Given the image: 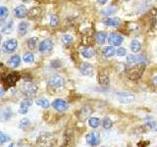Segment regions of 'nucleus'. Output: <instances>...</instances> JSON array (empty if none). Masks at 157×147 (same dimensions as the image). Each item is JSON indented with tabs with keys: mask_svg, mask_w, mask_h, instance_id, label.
Wrapping results in <instances>:
<instances>
[{
	"mask_svg": "<svg viewBox=\"0 0 157 147\" xmlns=\"http://www.w3.org/2000/svg\"><path fill=\"white\" fill-rule=\"evenodd\" d=\"M86 142L91 146H96L100 142V135L98 132H90L86 137Z\"/></svg>",
	"mask_w": 157,
	"mask_h": 147,
	"instance_id": "obj_10",
	"label": "nucleus"
},
{
	"mask_svg": "<svg viewBox=\"0 0 157 147\" xmlns=\"http://www.w3.org/2000/svg\"><path fill=\"white\" fill-rule=\"evenodd\" d=\"M94 49L91 48V47H86L85 49H82L81 51V54L82 55L83 58H86V59H90L92 58V56L94 55Z\"/></svg>",
	"mask_w": 157,
	"mask_h": 147,
	"instance_id": "obj_20",
	"label": "nucleus"
},
{
	"mask_svg": "<svg viewBox=\"0 0 157 147\" xmlns=\"http://www.w3.org/2000/svg\"><path fill=\"white\" fill-rule=\"evenodd\" d=\"M88 125H90L91 127H93V129H96V127L100 125V120L96 117L90 118V120H88Z\"/></svg>",
	"mask_w": 157,
	"mask_h": 147,
	"instance_id": "obj_27",
	"label": "nucleus"
},
{
	"mask_svg": "<svg viewBox=\"0 0 157 147\" xmlns=\"http://www.w3.org/2000/svg\"><path fill=\"white\" fill-rule=\"evenodd\" d=\"M99 82L101 85H105L107 86L109 85V77L107 75H100L99 77Z\"/></svg>",
	"mask_w": 157,
	"mask_h": 147,
	"instance_id": "obj_33",
	"label": "nucleus"
},
{
	"mask_svg": "<svg viewBox=\"0 0 157 147\" xmlns=\"http://www.w3.org/2000/svg\"><path fill=\"white\" fill-rule=\"evenodd\" d=\"M108 1H109V0H97V2L100 5H105Z\"/></svg>",
	"mask_w": 157,
	"mask_h": 147,
	"instance_id": "obj_39",
	"label": "nucleus"
},
{
	"mask_svg": "<svg viewBox=\"0 0 157 147\" xmlns=\"http://www.w3.org/2000/svg\"><path fill=\"white\" fill-rule=\"evenodd\" d=\"M20 80V75L18 73H12L8 75L6 77L3 78V82L5 85H7L8 87L14 86L17 83V81Z\"/></svg>",
	"mask_w": 157,
	"mask_h": 147,
	"instance_id": "obj_7",
	"label": "nucleus"
},
{
	"mask_svg": "<svg viewBox=\"0 0 157 147\" xmlns=\"http://www.w3.org/2000/svg\"><path fill=\"white\" fill-rule=\"evenodd\" d=\"M36 103L38 106H40L42 108H48L49 107V102L47 99H45V98H39V99L36 100Z\"/></svg>",
	"mask_w": 157,
	"mask_h": 147,
	"instance_id": "obj_30",
	"label": "nucleus"
},
{
	"mask_svg": "<svg viewBox=\"0 0 157 147\" xmlns=\"http://www.w3.org/2000/svg\"><path fill=\"white\" fill-rule=\"evenodd\" d=\"M152 81H153V85L155 86H157V76H155L153 78H152Z\"/></svg>",
	"mask_w": 157,
	"mask_h": 147,
	"instance_id": "obj_40",
	"label": "nucleus"
},
{
	"mask_svg": "<svg viewBox=\"0 0 157 147\" xmlns=\"http://www.w3.org/2000/svg\"><path fill=\"white\" fill-rule=\"evenodd\" d=\"M144 70V64H137V65L132 66L127 70V75L131 80L136 81L142 76V73Z\"/></svg>",
	"mask_w": 157,
	"mask_h": 147,
	"instance_id": "obj_2",
	"label": "nucleus"
},
{
	"mask_svg": "<svg viewBox=\"0 0 157 147\" xmlns=\"http://www.w3.org/2000/svg\"><path fill=\"white\" fill-rule=\"evenodd\" d=\"M56 142V137L49 132H43L37 137V144L40 147H53Z\"/></svg>",
	"mask_w": 157,
	"mask_h": 147,
	"instance_id": "obj_1",
	"label": "nucleus"
},
{
	"mask_svg": "<svg viewBox=\"0 0 157 147\" xmlns=\"http://www.w3.org/2000/svg\"><path fill=\"white\" fill-rule=\"evenodd\" d=\"M123 1H129V0H123Z\"/></svg>",
	"mask_w": 157,
	"mask_h": 147,
	"instance_id": "obj_41",
	"label": "nucleus"
},
{
	"mask_svg": "<svg viewBox=\"0 0 157 147\" xmlns=\"http://www.w3.org/2000/svg\"><path fill=\"white\" fill-rule=\"evenodd\" d=\"M86 106H85L83 108H82L81 111H80V113H78V116H80V119H81V120H85V119H86V118L91 114L92 110H91V108H90V107L88 108L87 111H86Z\"/></svg>",
	"mask_w": 157,
	"mask_h": 147,
	"instance_id": "obj_23",
	"label": "nucleus"
},
{
	"mask_svg": "<svg viewBox=\"0 0 157 147\" xmlns=\"http://www.w3.org/2000/svg\"><path fill=\"white\" fill-rule=\"evenodd\" d=\"M115 54H116V50L113 46H107L104 48V50H103V55L106 58H111L114 56Z\"/></svg>",
	"mask_w": 157,
	"mask_h": 147,
	"instance_id": "obj_22",
	"label": "nucleus"
},
{
	"mask_svg": "<svg viewBox=\"0 0 157 147\" xmlns=\"http://www.w3.org/2000/svg\"><path fill=\"white\" fill-rule=\"evenodd\" d=\"M17 47H18V41L14 38L8 39V40H6L2 44V50L5 53L14 52L17 49Z\"/></svg>",
	"mask_w": 157,
	"mask_h": 147,
	"instance_id": "obj_5",
	"label": "nucleus"
},
{
	"mask_svg": "<svg viewBox=\"0 0 157 147\" xmlns=\"http://www.w3.org/2000/svg\"><path fill=\"white\" fill-rule=\"evenodd\" d=\"M123 40H124L123 36L117 32H111L109 36H108V41L114 46H120L123 43Z\"/></svg>",
	"mask_w": 157,
	"mask_h": 147,
	"instance_id": "obj_9",
	"label": "nucleus"
},
{
	"mask_svg": "<svg viewBox=\"0 0 157 147\" xmlns=\"http://www.w3.org/2000/svg\"><path fill=\"white\" fill-rule=\"evenodd\" d=\"M0 141H1V144H3V143H5L8 139H9V136H7L6 134H4V132H0Z\"/></svg>",
	"mask_w": 157,
	"mask_h": 147,
	"instance_id": "obj_37",
	"label": "nucleus"
},
{
	"mask_svg": "<svg viewBox=\"0 0 157 147\" xmlns=\"http://www.w3.org/2000/svg\"><path fill=\"white\" fill-rule=\"evenodd\" d=\"M14 29V22L13 21H9L8 23H6L1 28V32L2 33H5V34H8V33H11Z\"/></svg>",
	"mask_w": 157,
	"mask_h": 147,
	"instance_id": "obj_21",
	"label": "nucleus"
},
{
	"mask_svg": "<svg viewBox=\"0 0 157 147\" xmlns=\"http://www.w3.org/2000/svg\"><path fill=\"white\" fill-rule=\"evenodd\" d=\"M73 41H74V37L72 36H70V34H65V36H62V42L64 44H66V45L71 44Z\"/></svg>",
	"mask_w": 157,
	"mask_h": 147,
	"instance_id": "obj_31",
	"label": "nucleus"
},
{
	"mask_svg": "<svg viewBox=\"0 0 157 147\" xmlns=\"http://www.w3.org/2000/svg\"><path fill=\"white\" fill-rule=\"evenodd\" d=\"M53 49V42L51 39H43L38 45V51L41 53H47Z\"/></svg>",
	"mask_w": 157,
	"mask_h": 147,
	"instance_id": "obj_8",
	"label": "nucleus"
},
{
	"mask_svg": "<svg viewBox=\"0 0 157 147\" xmlns=\"http://www.w3.org/2000/svg\"><path fill=\"white\" fill-rule=\"evenodd\" d=\"M29 126V121L28 119H26V118L23 119L21 121V123H20V127H21V129H26V127Z\"/></svg>",
	"mask_w": 157,
	"mask_h": 147,
	"instance_id": "obj_36",
	"label": "nucleus"
},
{
	"mask_svg": "<svg viewBox=\"0 0 157 147\" xmlns=\"http://www.w3.org/2000/svg\"><path fill=\"white\" fill-rule=\"evenodd\" d=\"M116 54L118 56H120V57H123V56H126L127 55V50L125 48H123V47H119L116 50Z\"/></svg>",
	"mask_w": 157,
	"mask_h": 147,
	"instance_id": "obj_35",
	"label": "nucleus"
},
{
	"mask_svg": "<svg viewBox=\"0 0 157 147\" xmlns=\"http://www.w3.org/2000/svg\"><path fill=\"white\" fill-rule=\"evenodd\" d=\"M52 107L54 108L55 110L59 111V112H63V111H66L68 108H69V104L63 99H55L52 102Z\"/></svg>",
	"mask_w": 157,
	"mask_h": 147,
	"instance_id": "obj_11",
	"label": "nucleus"
},
{
	"mask_svg": "<svg viewBox=\"0 0 157 147\" xmlns=\"http://www.w3.org/2000/svg\"><path fill=\"white\" fill-rule=\"evenodd\" d=\"M117 12V8L116 7H107V8H104L101 11V13L104 15V16H112V15L116 14Z\"/></svg>",
	"mask_w": 157,
	"mask_h": 147,
	"instance_id": "obj_24",
	"label": "nucleus"
},
{
	"mask_svg": "<svg viewBox=\"0 0 157 147\" xmlns=\"http://www.w3.org/2000/svg\"><path fill=\"white\" fill-rule=\"evenodd\" d=\"M59 24V19L55 14H52L50 16V26L51 27H56Z\"/></svg>",
	"mask_w": 157,
	"mask_h": 147,
	"instance_id": "obj_34",
	"label": "nucleus"
},
{
	"mask_svg": "<svg viewBox=\"0 0 157 147\" xmlns=\"http://www.w3.org/2000/svg\"><path fill=\"white\" fill-rule=\"evenodd\" d=\"M117 98L121 103H124V104H129V103H132L135 100L134 95L131 94V93H125V92L117 93Z\"/></svg>",
	"mask_w": 157,
	"mask_h": 147,
	"instance_id": "obj_12",
	"label": "nucleus"
},
{
	"mask_svg": "<svg viewBox=\"0 0 157 147\" xmlns=\"http://www.w3.org/2000/svg\"><path fill=\"white\" fill-rule=\"evenodd\" d=\"M80 72L82 76H90L93 72V67L90 63H82L80 66Z\"/></svg>",
	"mask_w": 157,
	"mask_h": 147,
	"instance_id": "obj_14",
	"label": "nucleus"
},
{
	"mask_svg": "<svg viewBox=\"0 0 157 147\" xmlns=\"http://www.w3.org/2000/svg\"><path fill=\"white\" fill-rule=\"evenodd\" d=\"M112 125H113V123L110 120V118H104V119H103L102 126H103V127H104L105 130H109L110 127L112 126Z\"/></svg>",
	"mask_w": 157,
	"mask_h": 147,
	"instance_id": "obj_32",
	"label": "nucleus"
},
{
	"mask_svg": "<svg viewBox=\"0 0 157 147\" xmlns=\"http://www.w3.org/2000/svg\"><path fill=\"white\" fill-rule=\"evenodd\" d=\"M62 65L61 62L60 61H58V60H55V61H52L51 62V66L53 68H57V67H60Z\"/></svg>",
	"mask_w": 157,
	"mask_h": 147,
	"instance_id": "obj_38",
	"label": "nucleus"
},
{
	"mask_svg": "<svg viewBox=\"0 0 157 147\" xmlns=\"http://www.w3.org/2000/svg\"><path fill=\"white\" fill-rule=\"evenodd\" d=\"M21 91L25 96L31 97L36 95V93L37 92V86L32 82H25L21 87Z\"/></svg>",
	"mask_w": 157,
	"mask_h": 147,
	"instance_id": "obj_3",
	"label": "nucleus"
},
{
	"mask_svg": "<svg viewBox=\"0 0 157 147\" xmlns=\"http://www.w3.org/2000/svg\"><path fill=\"white\" fill-rule=\"evenodd\" d=\"M32 99L29 97H27L26 99L23 100L22 103H21V105H20V109H19V112L21 113V114H26V113H28L29 111V106L32 105Z\"/></svg>",
	"mask_w": 157,
	"mask_h": 147,
	"instance_id": "obj_15",
	"label": "nucleus"
},
{
	"mask_svg": "<svg viewBox=\"0 0 157 147\" xmlns=\"http://www.w3.org/2000/svg\"><path fill=\"white\" fill-rule=\"evenodd\" d=\"M28 14V9L25 5H19L14 9V15L15 17L18 19H23L27 16Z\"/></svg>",
	"mask_w": 157,
	"mask_h": 147,
	"instance_id": "obj_13",
	"label": "nucleus"
},
{
	"mask_svg": "<svg viewBox=\"0 0 157 147\" xmlns=\"http://www.w3.org/2000/svg\"><path fill=\"white\" fill-rule=\"evenodd\" d=\"M8 16H9V10H8V8H6L5 6L0 7V20L3 21V20H5Z\"/></svg>",
	"mask_w": 157,
	"mask_h": 147,
	"instance_id": "obj_28",
	"label": "nucleus"
},
{
	"mask_svg": "<svg viewBox=\"0 0 157 147\" xmlns=\"http://www.w3.org/2000/svg\"><path fill=\"white\" fill-rule=\"evenodd\" d=\"M48 85L53 89H59V88H62L64 85H65V80L60 76H53L49 78Z\"/></svg>",
	"mask_w": 157,
	"mask_h": 147,
	"instance_id": "obj_4",
	"label": "nucleus"
},
{
	"mask_svg": "<svg viewBox=\"0 0 157 147\" xmlns=\"http://www.w3.org/2000/svg\"><path fill=\"white\" fill-rule=\"evenodd\" d=\"M36 44H37V37H31L29 39H28V41H27L28 47L31 48V49L36 48Z\"/></svg>",
	"mask_w": 157,
	"mask_h": 147,
	"instance_id": "obj_29",
	"label": "nucleus"
},
{
	"mask_svg": "<svg viewBox=\"0 0 157 147\" xmlns=\"http://www.w3.org/2000/svg\"><path fill=\"white\" fill-rule=\"evenodd\" d=\"M29 31V24L27 22H21L18 26V32L20 36H26Z\"/></svg>",
	"mask_w": 157,
	"mask_h": 147,
	"instance_id": "obj_18",
	"label": "nucleus"
},
{
	"mask_svg": "<svg viewBox=\"0 0 157 147\" xmlns=\"http://www.w3.org/2000/svg\"><path fill=\"white\" fill-rule=\"evenodd\" d=\"M95 38H96V42L99 44V45H103L107 39V33L105 32H98L96 33Z\"/></svg>",
	"mask_w": 157,
	"mask_h": 147,
	"instance_id": "obj_19",
	"label": "nucleus"
},
{
	"mask_svg": "<svg viewBox=\"0 0 157 147\" xmlns=\"http://www.w3.org/2000/svg\"><path fill=\"white\" fill-rule=\"evenodd\" d=\"M140 48H141V45H140V43L136 40V39H134V40H132L131 42V50L136 53V52H139L140 50Z\"/></svg>",
	"mask_w": 157,
	"mask_h": 147,
	"instance_id": "obj_25",
	"label": "nucleus"
},
{
	"mask_svg": "<svg viewBox=\"0 0 157 147\" xmlns=\"http://www.w3.org/2000/svg\"><path fill=\"white\" fill-rule=\"evenodd\" d=\"M103 24L107 27H118L120 26L121 20L119 18H106L103 20Z\"/></svg>",
	"mask_w": 157,
	"mask_h": 147,
	"instance_id": "obj_16",
	"label": "nucleus"
},
{
	"mask_svg": "<svg viewBox=\"0 0 157 147\" xmlns=\"http://www.w3.org/2000/svg\"><path fill=\"white\" fill-rule=\"evenodd\" d=\"M8 64L14 69L18 68L20 66V64H21V58H20L19 55H13L8 60Z\"/></svg>",
	"mask_w": 157,
	"mask_h": 147,
	"instance_id": "obj_17",
	"label": "nucleus"
},
{
	"mask_svg": "<svg viewBox=\"0 0 157 147\" xmlns=\"http://www.w3.org/2000/svg\"><path fill=\"white\" fill-rule=\"evenodd\" d=\"M23 60H24V62L31 64L34 61V55L32 52H26L23 56Z\"/></svg>",
	"mask_w": 157,
	"mask_h": 147,
	"instance_id": "obj_26",
	"label": "nucleus"
},
{
	"mask_svg": "<svg viewBox=\"0 0 157 147\" xmlns=\"http://www.w3.org/2000/svg\"><path fill=\"white\" fill-rule=\"evenodd\" d=\"M146 61V59L141 56V55H129L127 57V65L129 66H134V65H137V64H144Z\"/></svg>",
	"mask_w": 157,
	"mask_h": 147,
	"instance_id": "obj_6",
	"label": "nucleus"
}]
</instances>
